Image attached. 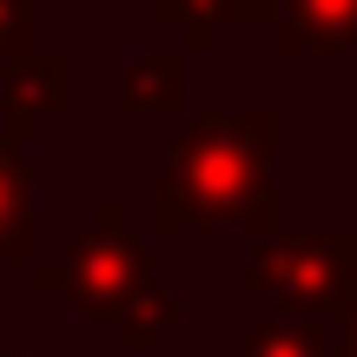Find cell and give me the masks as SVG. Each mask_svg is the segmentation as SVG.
Here are the masks:
<instances>
[{
	"label": "cell",
	"mask_w": 357,
	"mask_h": 357,
	"mask_svg": "<svg viewBox=\"0 0 357 357\" xmlns=\"http://www.w3.org/2000/svg\"><path fill=\"white\" fill-rule=\"evenodd\" d=\"M271 113H205L166 146L159 231H271Z\"/></svg>",
	"instance_id": "6da1fadb"
},
{
	"label": "cell",
	"mask_w": 357,
	"mask_h": 357,
	"mask_svg": "<svg viewBox=\"0 0 357 357\" xmlns=\"http://www.w3.org/2000/svg\"><path fill=\"white\" fill-rule=\"evenodd\" d=\"M245 284L278 311L337 318L357 305V231H258Z\"/></svg>",
	"instance_id": "7a4b0ae2"
},
{
	"label": "cell",
	"mask_w": 357,
	"mask_h": 357,
	"mask_svg": "<svg viewBox=\"0 0 357 357\" xmlns=\"http://www.w3.org/2000/svg\"><path fill=\"white\" fill-rule=\"evenodd\" d=\"M40 291L66 298V305H73L79 318H93V324H119L146 291H153V252H146V245L119 225V212L106 205L100 225L66 245L60 265L40 271Z\"/></svg>",
	"instance_id": "3957f363"
},
{
	"label": "cell",
	"mask_w": 357,
	"mask_h": 357,
	"mask_svg": "<svg viewBox=\"0 0 357 357\" xmlns=\"http://www.w3.org/2000/svg\"><path fill=\"white\" fill-rule=\"evenodd\" d=\"M278 47L284 53H351L357 47V0H278Z\"/></svg>",
	"instance_id": "277c9868"
},
{
	"label": "cell",
	"mask_w": 357,
	"mask_h": 357,
	"mask_svg": "<svg viewBox=\"0 0 357 357\" xmlns=\"http://www.w3.org/2000/svg\"><path fill=\"white\" fill-rule=\"evenodd\" d=\"M66 66L53 60V53H13V66H7V139H26V132L40 126L47 113H60V100H66Z\"/></svg>",
	"instance_id": "5b68a950"
},
{
	"label": "cell",
	"mask_w": 357,
	"mask_h": 357,
	"mask_svg": "<svg viewBox=\"0 0 357 357\" xmlns=\"http://www.w3.org/2000/svg\"><path fill=\"white\" fill-rule=\"evenodd\" d=\"M225 357H331V331H324V318H298V311H284L278 324L252 331L238 351H225Z\"/></svg>",
	"instance_id": "8992f818"
},
{
	"label": "cell",
	"mask_w": 357,
	"mask_h": 357,
	"mask_svg": "<svg viewBox=\"0 0 357 357\" xmlns=\"http://www.w3.org/2000/svg\"><path fill=\"white\" fill-rule=\"evenodd\" d=\"M185 100V53H146L126 79V106L132 113H178Z\"/></svg>",
	"instance_id": "52a82bcc"
},
{
	"label": "cell",
	"mask_w": 357,
	"mask_h": 357,
	"mask_svg": "<svg viewBox=\"0 0 357 357\" xmlns=\"http://www.w3.org/2000/svg\"><path fill=\"white\" fill-rule=\"evenodd\" d=\"M26 159H20V139H7L0 146V252L7 258H26L33 245H26Z\"/></svg>",
	"instance_id": "ba28073f"
},
{
	"label": "cell",
	"mask_w": 357,
	"mask_h": 357,
	"mask_svg": "<svg viewBox=\"0 0 357 357\" xmlns=\"http://www.w3.org/2000/svg\"><path fill=\"white\" fill-rule=\"evenodd\" d=\"M159 13L185 26V47H212L218 26H225L238 7H231V0H159Z\"/></svg>",
	"instance_id": "9c48e42d"
},
{
	"label": "cell",
	"mask_w": 357,
	"mask_h": 357,
	"mask_svg": "<svg viewBox=\"0 0 357 357\" xmlns=\"http://www.w3.org/2000/svg\"><path fill=\"white\" fill-rule=\"evenodd\" d=\"M172 318H178L172 298H166V291H146L139 305L119 318V331H126V351H153V344H159V331H166Z\"/></svg>",
	"instance_id": "30bf717a"
},
{
	"label": "cell",
	"mask_w": 357,
	"mask_h": 357,
	"mask_svg": "<svg viewBox=\"0 0 357 357\" xmlns=\"http://www.w3.org/2000/svg\"><path fill=\"white\" fill-rule=\"evenodd\" d=\"M26 20H33V0H0V53L26 47Z\"/></svg>",
	"instance_id": "8fae6325"
},
{
	"label": "cell",
	"mask_w": 357,
	"mask_h": 357,
	"mask_svg": "<svg viewBox=\"0 0 357 357\" xmlns=\"http://www.w3.org/2000/svg\"><path fill=\"white\" fill-rule=\"evenodd\" d=\"M331 357H357V305L337 311V331H331Z\"/></svg>",
	"instance_id": "7c38bea8"
},
{
	"label": "cell",
	"mask_w": 357,
	"mask_h": 357,
	"mask_svg": "<svg viewBox=\"0 0 357 357\" xmlns=\"http://www.w3.org/2000/svg\"><path fill=\"white\" fill-rule=\"evenodd\" d=\"M231 7H238V20H271L278 0H231Z\"/></svg>",
	"instance_id": "4fadbf2b"
},
{
	"label": "cell",
	"mask_w": 357,
	"mask_h": 357,
	"mask_svg": "<svg viewBox=\"0 0 357 357\" xmlns=\"http://www.w3.org/2000/svg\"><path fill=\"white\" fill-rule=\"evenodd\" d=\"M20 357H40V351H20Z\"/></svg>",
	"instance_id": "5bb4252c"
}]
</instances>
